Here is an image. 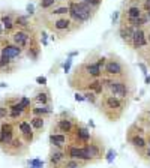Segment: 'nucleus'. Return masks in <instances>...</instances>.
<instances>
[{
    "label": "nucleus",
    "instance_id": "f257e3e1",
    "mask_svg": "<svg viewBox=\"0 0 150 168\" xmlns=\"http://www.w3.org/2000/svg\"><path fill=\"white\" fill-rule=\"evenodd\" d=\"M96 107L99 108V113L108 122H119L123 117V114L126 113V110L129 107V102L122 101L116 96L110 95L108 92H104L99 96V101H98Z\"/></svg>",
    "mask_w": 150,
    "mask_h": 168
},
{
    "label": "nucleus",
    "instance_id": "f03ea898",
    "mask_svg": "<svg viewBox=\"0 0 150 168\" xmlns=\"http://www.w3.org/2000/svg\"><path fill=\"white\" fill-rule=\"evenodd\" d=\"M110 95L116 96L122 101L131 102L132 96L135 95V81L132 77L126 78H111V83L107 90Z\"/></svg>",
    "mask_w": 150,
    "mask_h": 168
},
{
    "label": "nucleus",
    "instance_id": "7ed1b4c3",
    "mask_svg": "<svg viewBox=\"0 0 150 168\" xmlns=\"http://www.w3.org/2000/svg\"><path fill=\"white\" fill-rule=\"evenodd\" d=\"M102 75L108 77V78H126V77H132L131 75L129 66L125 63L120 56L111 53L107 56V60L104 65Z\"/></svg>",
    "mask_w": 150,
    "mask_h": 168
},
{
    "label": "nucleus",
    "instance_id": "20e7f679",
    "mask_svg": "<svg viewBox=\"0 0 150 168\" xmlns=\"http://www.w3.org/2000/svg\"><path fill=\"white\" fill-rule=\"evenodd\" d=\"M68 8H69V12H68L69 18L80 27H83L84 23L90 21L93 18V15H95V9H92L84 2H71Z\"/></svg>",
    "mask_w": 150,
    "mask_h": 168
},
{
    "label": "nucleus",
    "instance_id": "39448f33",
    "mask_svg": "<svg viewBox=\"0 0 150 168\" xmlns=\"http://www.w3.org/2000/svg\"><path fill=\"white\" fill-rule=\"evenodd\" d=\"M48 24H50L48 27L56 33V35H53V36H57L59 39H65V38H68L71 33H74L75 30L81 29V27L77 26L74 21L71 20V18H68V17H59V18H56L54 21H50Z\"/></svg>",
    "mask_w": 150,
    "mask_h": 168
},
{
    "label": "nucleus",
    "instance_id": "423d86ee",
    "mask_svg": "<svg viewBox=\"0 0 150 168\" xmlns=\"http://www.w3.org/2000/svg\"><path fill=\"white\" fill-rule=\"evenodd\" d=\"M77 122H78V119H77L72 113H69V111H62L60 114L56 117V120L53 122L51 132L69 135L72 132L74 126L77 125Z\"/></svg>",
    "mask_w": 150,
    "mask_h": 168
},
{
    "label": "nucleus",
    "instance_id": "0eeeda50",
    "mask_svg": "<svg viewBox=\"0 0 150 168\" xmlns=\"http://www.w3.org/2000/svg\"><path fill=\"white\" fill-rule=\"evenodd\" d=\"M93 80H95V78L90 77L89 72L86 71L84 65L81 63L80 66L75 68L72 74L69 75V86L72 89H75L77 92H84V90H87L89 84Z\"/></svg>",
    "mask_w": 150,
    "mask_h": 168
},
{
    "label": "nucleus",
    "instance_id": "6e6552de",
    "mask_svg": "<svg viewBox=\"0 0 150 168\" xmlns=\"http://www.w3.org/2000/svg\"><path fill=\"white\" fill-rule=\"evenodd\" d=\"M86 149H87V152H89V155H90L92 164L102 161L104 156H105V152H107L105 141L102 140V137H99V135L95 134V132H92L89 143L86 144Z\"/></svg>",
    "mask_w": 150,
    "mask_h": 168
},
{
    "label": "nucleus",
    "instance_id": "1a4fd4ad",
    "mask_svg": "<svg viewBox=\"0 0 150 168\" xmlns=\"http://www.w3.org/2000/svg\"><path fill=\"white\" fill-rule=\"evenodd\" d=\"M15 135H18L17 122L15 120H6L3 123H0V149L5 150L15 138Z\"/></svg>",
    "mask_w": 150,
    "mask_h": 168
},
{
    "label": "nucleus",
    "instance_id": "9d476101",
    "mask_svg": "<svg viewBox=\"0 0 150 168\" xmlns=\"http://www.w3.org/2000/svg\"><path fill=\"white\" fill-rule=\"evenodd\" d=\"M35 39H36V36L33 35L32 30H14L8 41H9L11 44L17 45V47H20L21 50L24 51Z\"/></svg>",
    "mask_w": 150,
    "mask_h": 168
},
{
    "label": "nucleus",
    "instance_id": "9b49d317",
    "mask_svg": "<svg viewBox=\"0 0 150 168\" xmlns=\"http://www.w3.org/2000/svg\"><path fill=\"white\" fill-rule=\"evenodd\" d=\"M0 56L15 62V59H21L24 56V51L20 47L11 44L8 39H3V41H0Z\"/></svg>",
    "mask_w": 150,
    "mask_h": 168
},
{
    "label": "nucleus",
    "instance_id": "f8f14e48",
    "mask_svg": "<svg viewBox=\"0 0 150 168\" xmlns=\"http://www.w3.org/2000/svg\"><path fill=\"white\" fill-rule=\"evenodd\" d=\"M17 129H18V132H20L23 141L26 143V144H29V146L38 140L33 128H32L30 123H29V120H24V119H23V120H17Z\"/></svg>",
    "mask_w": 150,
    "mask_h": 168
},
{
    "label": "nucleus",
    "instance_id": "ddd939ff",
    "mask_svg": "<svg viewBox=\"0 0 150 168\" xmlns=\"http://www.w3.org/2000/svg\"><path fill=\"white\" fill-rule=\"evenodd\" d=\"M32 104L36 105H53V98H51V92L47 86H41L35 92L33 98H32Z\"/></svg>",
    "mask_w": 150,
    "mask_h": 168
},
{
    "label": "nucleus",
    "instance_id": "4468645a",
    "mask_svg": "<svg viewBox=\"0 0 150 168\" xmlns=\"http://www.w3.org/2000/svg\"><path fill=\"white\" fill-rule=\"evenodd\" d=\"M126 141L129 143V146L135 150V153L140 156V158L143 156V153L146 152V149H147V141H146V137H144V134L126 137Z\"/></svg>",
    "mask_w": 150,
    "mask_h": 168
},
{
    "label": "nucleus",
    "instance_id": "2eb2a0df",
    "mask_svg": "<svg viewBox=\"0 0 150 168\" xmlns=\"http://www.w3.org/2000/svg\"><path fill=\"white\" fill-rule=\"evenodd\" d=\"M65 159H66L65 150H60V149L56 147L50 149V153H48V167L50 168H59Z\"/></svg>",
    "mask_w": 150,
    "mask_h": 168
},
{
    "label": "nucleus",
    "instance_id": "dca6fc26",
    "mask_svg": "<svg viewBox=\"0 0 150 168\" xmlns=\"http://www.w3.org/2000/svg\"><path fill=\"white\" fill-rule=\"evenodd\" d=\"M149 45L147 44V30L146 29H135L134 30V36H132V48L134 50H140V48Z\"/></svg>",
    "mask_w": 150,
    "mask_h": 168
},
{
    "label": "nucleus",
    "instance_id": "f3484780",
    "mask_svg": "<svg viewBox=\"0 0 150 168\" xmlns=\"http://www.w3.org/2000/svg\"><path fill=\"white\" fill-rule=\"evenodd\" d=\"M50 144H51V147L65 150V147L68 146V135L51 132V134H50Z\"/></svg>",
    "mask_w": 150,
    "mask_h": 168
},
{
    "label": "nucleus",
    "instance_id": "a211bd4d",
    "mask_svg": "<svg viewBox=\"0 0 150 168\" xmlns=\"http://www.w3.org/2000/svg\"><path fill=\"white\" fill-rule=\"evenodd\" d=\"M24 54L27 56L30 60L36 62L38 59H39V56H41V45H39V41H38V38L29 45L26 50H24Z\"/></svg>",
    "mask_w": 150,
    "mask_h": 168
},
{
    "label": "nucleus",
    "instance_id": "6ab92c4d",
    "mask_svg": "<svg viewBox=\"0 0 150 168\" xmlns=\"http://www.w3.org/2000/svg\"><path fill=\"white\" fill-rule=\"evenodd\" d=\"M53 114V105H32L30 107V116H39V117H48Z\"/></svg>",
    "mask_w": 150,
    "mask_h": 168
},
{
    "label": "nucleus",
    "instance_id": "aec40b11",
    "mask_svg": "<svg viewBox=\"0 0 150 168\" xmlns=\"http://www.w3.org/2000/svg\"><path fill=\"white\" fill-rule=\"evenodd\" d=\"M29 123H30V126L33 128L35 134H36V138H39L42 131H44V126H45V119H44V117H39V116H30Z\"/></svg>",
    "mask_w": 150,
    "mask_h": 168
},
{
    "label": "nucleus",
    "instance_id": "412c9836",
    "mask_svg": "<svg viewBox=\"0 0 150 168\" xmlns=\"http://www.w3.org/2000/svg\"><path fill=\"white\" fill-rule=\"evenodd\" d=\"M134 30H135V29H132L131 26H123V24H120V27H119V36H120V39H122L126 45H129V47H132Z\"/></svg>",
    "mask_w": 150,
    "mask_h": 168
},
{
    "label": "nucleus",
    "instance_id": "4be33fe9",
    "mask_svg": "<svg viewBox=\"0 0 150 168\" xmlns=\"http://www.w3.org/2000/svg\"><path fill=\"white\" fill-rule=\"evenodd\" d=\"M14 24L17 30H32V26H30L27 15H17Z\"/></svg>",
    "mask_w": 150,
    "mask_h": 168
},
{
    "label": "nucleus",
    "instance_id": "5701e85b",
    "mask_svg": "<svg viewBox=\"0 0 150 168\" xmlns=\"http://www.w3.org/2000/svg\"><path fill=\"white\" fill-rule=\"evenodd\" d=\"M86 167H87V164H84V162L75 161V159H68L66 158L59 168H86Z\"/></svg>",
    "mask_w": 150,
    "mask_h": 168
},
{
    "label": "nucleus",
    "instance_id": "b1692460",
    "mask_svg": "<svg viewBox=\"0 0 150 168\" xmlns=\"http://www.w3.org/2000/svg\"><path fill=\"white\" fill-rule=\"evenodd\" d=\"M144 137H146V141H147V149H146V152L143 153L141 159H143L147 165H150V129H146Z\"/></svg>",
    "mask_w": 150,
    "mask_h": 168
},
{
    "label": "nucleus",
    "instance_id": "393cba45",
    "mask_svg": "<svg viewBox=\"0 0 150 168\" xmlns=\"http://www.w3.org/2000/svg\"><path fill=\"white\" fill-rule=\"evenodd\" d=\"M83 96H84V101L90 102L92 105H98L99 96H98L95 92H92V90H86V92H83Z\"/></svg>",
    "mask_w": 150,
    "mask_h": 168
},
{
    "label": "nucleus",
    "instance_id": "a878e982",
    "mask_svg": "<svg viewBox=\"0 0 150 168\" xmlns=\"http://www.w3.org/2000/svg\"><path fill=\"white\" fill-rule=\"evenodd\" d=\"M69 12V8L68 6H60V8H56L50 12V17H63Z\"/></svg>",
    "mask_w": 150,
    "mask_h": 168
},
{
    "label": "nucleus",
    "instance_id": "bb28decb",
    "mask_svg": "<svg viewBox=\"0 0 150 168\" xmlns=\"http://www.w3.org/2000/svg\"><path fill=\"white\" fill-rule=\"evenodd\" d=\"M57 5V0H39V8L44 11H48L50 8H53Z\"/></svg>",
    "mask_w": 150,
    "mask_h": 168
},
{
    "label": "nucleus",
    "instance_id": "cd10ccee",
    "mask_svg": "<svg viewBox=\"0 0 150 168\" xmlns=\"http://www.w3.org/2000/svg\"><path fill=\"white\" fill-rule=\"evenodd\" d=\"M9 117V110L3 104V101H0V119H8Z\"/></svg>",
    "mask_w": 150,
    "mask_h": 168
},
{
    "label": "nucleus",
    "instance_id": "c85d7f7f",
    "mask_svg": "<svg viewBox=\"0 0 150 168\" xmlns=\"http://www.w3.org/2000/svg\"><path fill=\"white\" fill-rule=\"evenodd\" d=\"M29 167L30 168H44V161H41V159H30V161H29Z\"/></svg>",
    "mask_w": 150,
    "mask_h": 168
},
{
    "label": "nucleus",
    "instance_id": "c756f323",
    "mask_svg": "<svg viewBox=\"0 0 150 168\" xmlns=\"http://www.w3.org/2000/svg\"><path fill=\"white\" fill-rule=\"evenodd\" d=\"M86 5H89L92 9H98V8L101 6V3H102V0H83Z\"/></svg>",
    "mask_w": 150,
    "mask_h": 168
},
{
    "label": "nucleus",
    "instance_id": "7c9ffc66",
    "mask_svg": "<svg viewBox=\"0 0 150 168\" xmlns=\"http://www.w3.org/2000/svg\"><path fill=\"white\" fill-rule=\"evenodd\" d=\"M114 158H116V152L110 149L108 152H107V158H105V161L108 162V164H111V162L114 161Z\"/></svg>",
    "mask_w": 150,
    "mask_h": 168
},
{
    "label": "nucleus",
    "instance_id": "2f4dec72",
    "mask_svg": "<svg viewBox=\"0 0 150 168\" xmlns=\"http://www.w3.org/2000/svg\"><path fill=\"white\" fill-rule=\"evenodd\" d=\"M71 65H72V59H71V57H68V59H66V63L63 65V69H65V72H69V69H71Z\"/></svg>",
    "mask_w": 150,
    "mask_h": 168
},
{
    "label": "nucleus",
    "instance_id": "473e14b6",
    "mask_svg": "<svg viewBox=\"0 0 150 168\" xmlns=\"http://www.w3.org/2000/svg\"><path fill=\"white\" fill-rule=\"evenodd\" d=\"M36 83H38L39 86H47V78H45V77H38V78H36Z\"/></svg>",
    "mask_w": 150,
    "mask_h": 168
},
{
    "label": "nucleus",
    "instance_id": "72a5a7b5",
    "mask_svg": "<svg viewBox=\"0 0 150 168\" xmlns=\"http://www.w3.org/2000/svg\"><path fill=\"white\" fill-rule=\"evenodd\" d=\"M143 11L144 12L150 11V0H143Z\"/></svg>",
    "mask_w": 150,
    "mask_h": 168
},
{
    "label": "nucleus",
    "instance_id": "f704fd0d",
    "mask_svg": "<svg viewBox=\"0 0 150 168\" xmlns=\"http://www.w3.org/2000/svg\"><path fill=\"white\" fill-rule=\"evenodd\" d=\"M143 60L146 62V66H149V69H150V48H149V51L146 53V56H144Z\"/></svg>",
    "mask_w": 150,
    "mask_h": 168
},
{
    "label": "nucleus",
    "instance_id": "c9c22d12",
    "mask_svg": "<svg viewBox=\"0 0 150 168\" xmlns=\"http://www.w3.org/2000/svg\"><path fill=\"white\" fill-rule=\"evenodd\" d=\"M75 101H77V102H83V101H84V96H83L81 92H77V93H75Z\"/></svg>",
    "mask_w": 150,
    "mask_h": 168
},
{
    "label": "nucleus",
    "instance_id": "e433bc0d",
    "mask_svg": "<svg viewBox=\"0 0 150 168\" xmlns=\"http://www.w3.org/2000/svg\"><path fill=\"white\" fill-rule=\"evenodd\" d=\"M26 11H27V15H33V14H35V6H33V5H27Z\"/></svg>",
    "mask_w": 150,
    "mask_h": 168
},
{
    "label": "nucleus",
    "instance_id": "4c0bfd02",
    "mask_svg": "<svg viewBox=\"0 0 150 168\" xmlns=\"http://www.w3.org/2000/svg\"><path fill=\"white\" fill-rule=\"evenodd\" d=\"M138 66L141 68V71H143V74H144V75H147L149 69H147V66H146V63H138Z\"/></svg>",
    "mask_w": 150,
    "mask_h": 168
},
{
    "label": "nucleus",
    "instance_id": "58836bf2",
    "mask_svg": "<svg viewBox=\"0 0 150 168\" xmlns=\"http://www.w3.org/2000/svg\"><path fill=\"white\" fill-rule=\"evenodd\" d=\"M119 12H114L113 14V17H111V20H113V24H117V21H119Z\"/></svg>",
    "mask_w": 150,
    "mask_h": 168
},
{
    "label": "nucleus",
    "instance_id": "ea45409f",
    "mask_svg": "<svg viewBox=\"0 0 150 168\" xmlns=\"http://www.w3.org/2000/svg\"><path fill=\"white\" fill-rule=\"evenodd\" d=\"M48 41H47V33L45 32H42V45H47Z\"/></svg>",
    "mask_w": 150,
    "mask_h": 168
},
{
    "label": "nucleus",
    "instance_id": "a19ab883",
    "mask_svg": "<svg viewBox=\"0 0 150 168\" xmlns=\"http://www.w3.org/2000/svg\"><path fill=\"white\" fill-rule=\"evenodd\" d=\"M3 35H5V30H3V26H2V23H0V41L5 39V36H3Z\"/></svg>",
    "mask_w": 150,
    "mask_h": 168
},
{
    "label": "nucleus",
    "instance_id": "79ce46f5",
    "mask_svg": "<svg viewBox=\"0 0 150 168\" xmlns=\"http://www.w3.org/2000/svg\"><path fill=\"white\" fill-rule=\"evenodd\" d=\"M146 84H150V77L149 75H146Z\"/></svg>",
    "mask_w": 150,
    "mask_h": 168
},
{
    "label": "nucleus",
    "instance_id": "37998d69",
    "mask_svg": "<svg viewBox=\"0 0 150 168\" xmlns=\"http://www.w3.org/2000/svg\"><path fill=\"white\" fill-rule=\"evenodd\" d=\"M0 87L5 89V87H8V84H6V83H0Z\"/></svg>",
    "mask_w": 150,
    "mask_h": 168
},
{
    "label": "nucleus",
    "instance_id": "c03bdc74",
    "mask_svg": "<svg viewBox=\"0 0 150 168\" xmlns=\"http://www.w3.org/2000/svg\"><path fill=\"white\" fill-rule=\"evenodd\" d=\"M89 126H90V128H93V129H95V123H93V122L90 120V122H89Z\"/></svg>",
    "mask_w": 150,
    "mask_h": 168
},
{
    "label": "nucleus",
    "instance_id": "a18cd8bd",
    "mask_svg": "<svg viewBox=\"0 0 150 168\" xmlns=\"http://www.w3.org/2000/svg\"><path fill=\"white\" fill-rule=\"evenodd\" d=\"M146 17H147V21H150V11L149 12H146Z\"/></svg>",
    "mask_w": 150,
    "mask_h": 168
}]
</instances>
